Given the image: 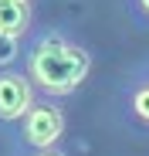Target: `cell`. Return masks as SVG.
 Here are the masks:
<instances>
[{"label": "cell", "mask_w": 149, "mask_h": 156, "mask_svg": "<svg viewBox=\"0 0 149 156\" xmlns=\"http://www.w3.org/2000/svg\"><path fill=\"white\" fill-rule=\"evenodd\" d=\"M31 27V7L20 0H0V34L20 41Z\"/></svg>", "instance_id": "277c9868"}, {"label": "cell", "mask_w": 149, "mask_h": 156, "mask_svg": "<svg viewBox=\"0 0 149 156\" xmlns=\"http://www.w3.org/2000/svg\"><path fill=\"white\" fill-rule=\"evenodd\" d=\"M20 4H27V0H20Z\"/></svg>", "instance_id": "9c48e42d"}, {"label": "cell", "mask_w": 149, "mask_h": 156, "mask_svg": "<svg viewBox=\"0 0 149 156\" xmlns=\"http://www.w3.org/2000/svg\"><path fill=\"white\" fill-rule=\"evenodd\" d=\"M92 71V55L74 37L61 31H44L27 48V78L44 95H71Z\"/></svg>", "instance_id": "6da1fadb"}, {"label": "cell", "mask_w": 149, "mask_h": 156, "mask_svg": "<svg viewBox=\"0 0 149 156\" xmlns=\"http://www.w3.org/2000/svg\"><path fill=\"white\" fill-rule=\"evenodd\" d=\"M136 7H139L142 17H149V0H136Z\"/></svg>", "instance_id": "ba28073f"}, {"label": "cell", "mask_w": 149, "mask_h": 156, "mask_svg": "<svg viewBox=\"0 0 149 156\" xmlns=\"http://www.w3.org/2000/svg\"><path fill=\"white\" fill-rule=\"evenodd\" d=\"M34 156H68V153H61V149H54V146H47V149H34Z\"/></svg>", "instance_id": "52a82bcc"}, {"label": "cell", "mask_w": 149, "mask_h": 156, "mask_svg": "<svg viewBox=\"0 0 149 156\" xmlns=\"http://www.w3.org/2000/svg\"><path fill=\"white\" fill-rule=\"evenodd\" d=\"M64 126H68V119H64L61 105H54V102H31V109L20 115V136L34 149H47L61 139Z\"/></svg>", "instance_id": "7a4b0ae2"}, {"label": "cell", "mask_w": 149, "mask_h": 156, "mask_svg": "<svg viewBox=\"0 0 149 156\" xmlns=\"http://www.w3.org/2000/svg\"><path fill=\"white\" fill-rule=\"evenodd\" d=\"M129 112H132L139 122L149 126V82H146V85H136V88L129 92Z\"/></svg>", "instance_id": "5b68a950"}, {"label": "cell", "mask_w": 149, "mask_h": 156, "mask_svg": "<svg viewBox=\"0 0 149 156\" xmlns=\"http://www.w3.org/2000/svg\"><path fill=\"white\" fill-rule=\"evenodd\" d=\"M10 58H17V41L0 34V65H4V61H10Z\"/></svg>", "instance_id": "8992f818"}, {"label": "cell", "mask_w": 149, "mask_h": 156, "mask_svg": "<svg viewBox=\"0 0 149 156\" xmlns=\"http://www.w3.org/2000/svg\"><path fill=\"white\" fill-rule=\"evenodd\" d=\"M34 102V85L20 71H0V122H20Z\"/></svg>", "instance_id": "3957f363"}]
</instances>
